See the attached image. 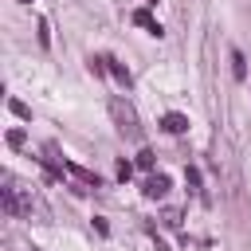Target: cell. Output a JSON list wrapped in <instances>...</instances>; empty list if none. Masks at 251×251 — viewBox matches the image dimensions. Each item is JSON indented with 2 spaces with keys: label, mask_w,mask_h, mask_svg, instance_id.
Instances as JSON below:
<instances>
[{
  "label": "cell",
  "mask_w": 251,
  "mask_h": 251,
  "mask_svg": "<svg viewBox=\"0 0 251 251\" xmlns=\"http://www.w3.org/2000/svg\"><path fill=\"white\" fill-rule=\"evenodd\" d=\"M8 110H12L16 118H24V122H31V110H27V106H24L20 98H8Z\"/></svg>",
  "instance_id": "11"
},
{
  "label": "cell",
  "mask_w": 251,
  "mask_h": 251,
  "mask_svg": "<svg viewBox=\"0 0 251 251\" xmlns=\"http://www.w3.org/2000/svg\"><path fill=\"white\" fill-rule=\"evenodd\" d=\"M51 43V31H47V20H39V47Z\"/></svg>",
  "instance_id": "15"
},
{
  "label": "cell",
  "mask_w": 251,
  "mask_h": 251,
  "mask_svg": "<svg viewBox=\"0 0 251 251\" xmlns=\"http://www.w3.org/2000/svg\"><path fill=\"white\" fill-rule=\"evenodd\" d=\"M149 4H157V0H149Z\"/></svg>",
  "instance_id": "18"
},
{
  "label": "cell",
  "mask_w": 251,
  "mask_h": 251,
  "mask_svg": "<svg viewBox=\"0 0 251 251\" xmlns=\"http://www.w3.org/2000/svg\"><path fill=\"white\" fill-rule=\"evenodd\" d=\"M0 204H4V212L8 216H16V220H24V216H31V208H35V200H31V188H24L12 173H4L0 176Z\"/></svg>",
  "instance_id": "1"
},
{
  "label": "cell",
  "mask_w": 251,
  "mask_h": 251,
  "mask_svg": "<svg viewBox=\"0 0 251 251\" xmlns=\"http://www.w3.org/2000/svg\"><path fill=\"white\" fill-rule=\"evenodd\" d=\"M129 20H133V24H137V27H145V31H149V35H157V39H161V35H165V27H161V24H157V20H153V16H149V12H145V8H137V12H133V16H129Z\"/></svg>",
  "instance_id": "5"
},
{
  "label": "cell",
  "mask_w": 251,
  "mask_h": 251,
  "mask_svg": "<svg viewBox=\"0 0 251 251\" xmlns=\"http://www.w3.org/2000/svg\"><path fill=\"white\" fill-rule=\"evenodd\" d=\"M133 165H137V169H145V173H153V165H157V157H153L149 149H141V153L133 157Z\"/></svg>",
  "instance_id": "10"
},
{
  "label": "cell",
  "mask_w": 251,
  "mask_h": 251,
  "mask_svg": "<svg viewBox=\"0 0 251 251\" xmlns=\"http://www.w3.org/2000/svg\"><path fill=\"white\" fill-rule=\"evenodd\" d=\"M106 63H110V75H114L122 86H129V82H133V75H129V67H126V63H118V59H110V55H106Z\"/></svg>",
  "instance_id": "8"
},
{
  "label": "cell",
  "mask_w": 251,
  "mask_h": 251,
  "mask_svg": "<svg viewBox=\"0 0 251 251\" xmlns=\"http://www.w3.org/2000/svg\"><path fill=\"white\" fill-rule=\"evenodd\" d=\"M184 180H188V188H196V192H200V200H208V196H204V188H200V169H196V165H188V169H184Z\"/></svg>",
  "instance_id": "9"
},
{
  "label": "cell",
  "mask_w": 251,
  "mask_h": 251,
  "mask_svg": "<svg viewBox=\"0 0 251 251\" xmlns=\"http://www.w3.org/2000/svg\"><path fill=\"white\" fill-rule=\"evenodd\" d=\"M161 129H165V133H188V118L176 114V110H169V114L161 118Z\"/></svg>",
  "instance_id": "6"
},
{
  "label": "cell",
  "mask_w": 251,
  "mask_h": 251,
  "mask_svg": "<svg viewBox=\"0 0 251 251\" xmlns=\"http://www.w3.org/2000/svg\"><path fill=\"white\" fill-rule=\"evenodd\" d=\"M161 224H165V227H180V212H176V208H165V212H161Z\"/></svg>",
  "instance_id": "12"
},
{
  "label": "cell",
  "mask_w": 251,
  "mask_h": 251,
  "mask_svg": "<svg viewBox=\"0 0 251 251\" xmlns=\"http://www.w3.org/2000/svg\"><path fill=\"white\" fill-rule=\"evenodd\" d=\"M110 118H114V126H118V133L122 137H141V126H137V110L126 102V98H110Z\"/></svg>",
  "instance_id": "2"
},
{
  "label": "cell",
  "mask_w": 251,
  "mask_h": 251,
  "mask_svg": "<svg viewBox=\"0 0 251 251\" xmlns=\"http://www.w3.org/2000/svg\"><path fill=\"white\" fill-rule=\"evenodd\" d=\"M20 4H31V0H20Z\"/></svg>",
  "instance_id": "16"
},
{
  "label": "cell",
  "mask_w": 251,
  "mask_h": 251,
  "mask_svg": "<svg viewBox=\"0 0 251 251\" xmlns=\"http://www.w3.org/2000/svg\"><path fill=\"white\" fill-rule=\"evenodd\" d=\"M67 176H71L82 192H90V188H98V184H102V176H98V173H90V169H82V165H75V161H67Z\"/></svg>",
  "instance_id": "3"
},
{
  "label": "cell",
  "mask_w": 251,
  "mask_h": 251,
  "mask_svg": "<svg viewBox=\"0 0 251 251\" xmlns=\"http://www.w3.org/2000/svg\"><path fill=\"white\" fill-rule=\"evenodd\" d=\"M129 176H133V165H129V161H118V180H122V184H126V180H129Z\"/></svg>",
  "instance_id": "14"
},
{
  "label": "cell",
  "mask_w": 251,
  "mask_h": 251,
  "mask_svg": "<svg viewBox=\"0 0 251 251\" xmlns=\"http://www.w3.org/2000/svg\"><path fill=\"white\" fill-rule=\"evenodd\" d=\"M227 59H231V78H235V82H243V78H247V59H243V51H235V47H231V55H227Z\"/></svg>",
  "instance_id": "7"
},
{
  "label": "cell",
  "mask_w": 251,
  "mask_h": 251,
  "mask_svg": "<svg viewBox=\"0 0 251 251\" xmlns=\"http://www.w3.org/2000/svg\"><path fill=\"white\" fill-rule=\"evenodd\" d=\"M169 188H173V180H169L165 173H149V180H145L141 192H145L149 200H161V196H169Z\"/></svg>",
  "instance_id": "4"
},
{
  "label": "cell",
  "mask_w": 251,
  "mask_h": 251,
  "mask_svg": "<svg viewBox=\"0 0 251 251\" xmlns=\"http://www.w3.org/2000/svg\"><path fill=\"white\" fill-rule=\"evenodd\" d=\"M24 141H27L24 129H8V145H12V149H24Z\"/></svg>",
  "instance_id": "13"
},
{
  "label": "cell",
  "mask_w": 251,
  "mask_h": 251,
  "mask_svg": "<svg viewBox=\"0 0 251 251\" xmlns=\"http://www.w3.org/2000/svg\"><path fill=\"white\" fill-rule=\"evenodd\" d=\"M31 251H39V247H31Z\"/></svg>",
  "instance_id": "17"
}]
</instances>
